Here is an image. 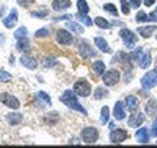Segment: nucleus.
<instances>
[{
  "label": "nucleus",
  "mask_w": 157,
  "mask_h": 148,
  "mask_svg": "<svg viewBox=\"0 0 157 148\" xmlns=\"http://www.w3.org/2000/svg\"><path fill=\"white\" fill-rule=\"evenodd\" d=\"M56 20H71V15H64V17H57Z\"/></svg>",
  "instance_id": "c03bdc74"
},
{
  "label": "nucleus",
  "mask_w": 157,
  "mask_h": 148,
  "mask_svg": "<svg viewBox=\"0 0 157 148\" xmlns=\"http://www.w3.org/2000/svg\"><path fill=\"white\" fill-rule=\"evenodd\" d=\"M77 8H78V12H80V13H88V10H90V8H88V3L85 2V0H78V2H77Z\"/></svg>",
  "instance_id": "cd10ccee"
},
{
  "label": "nucleus",
  "mask_w": 157,
  "mask_h": 148,
  "mask_svg": "<svg viewBox=\"0 0 157 148\" xmlns=\"http://www.w3.org/2000/svg\"><path fill=\"white\" fill-rule=\"evenodd\" d=\"M113 115H115L116 120H123V118L126 117V113H124V104H123V102H116L115 104V110H113Z\"/></svg>",
  "instance_id": "ddd939ff"
},
{
  "label": "nucleus",
  "mask_w": 157,
  "mask_h": 148,
  "mask_svg": "<svg viewBox=\"0 0 157 148\" xmlns=\"http://www.w3.org/2000/svg\"><path fill=\"white\" fill-rule=\"evenodd\" d=\"M33 17H46L48 15V10H43V12H31Z\"/></svg>",
  "instance_id": "a19ab883"
},
{
  "label": "nucleus",
  "mask_w": 157,
  "mask_h": 148,
  "mask_svg": "<svg viewBox=\"0 0 157 148\" xmlns=\"http://www.w3.org/2000/svg\"><path fill=\"white\" fill-rule=\"evenodd\" d=\"M120 36H121V39H123V43H124L126 48H132L137 43V36L131 31V30H128V28H123L121 30Z\"/></svg>",
  "instance_id": "39448f33"
},
{
  "label": "nucleus",
  "mask_w": 157,
  "mask_h": 148,
  "mask_svg": "<svg viewBox=\"0 0 157 148\" xmlns=\"http://www.w3.org/2000/svg\"><path fill=\"white\" fill-rule=\"evenodd\" d=\"M154 3H155V0H144L146 7H151V5H154Z\"/></svg>",
  "instance_id": "37998d69"
},
{
  "label": "nucleus",
  "mask_w": 157,
  "mask_h": 148,
  "mask_svg": "<svg viewBox=\"0 0 157 148\" xmlns=\"http://www.w3.org/2000/svg\"><path fill=\"white\" fill-rule=\"evenodd\" d=\"M151 133H152L154 137H157V120L152 123V130H151Z\"/></svg>",
  "instance_id": "79ce46f5"
},
{
  "label": "nucleus",
  "mask_w": 157,
  "mask_h": 148,
  "mask_svg": "<svg viewBox=\"0 0 157 148\" xmlns=\"http://www.w3.org/2000/svg\"><path fill=\"white\" fill-rule=\"evenodd\" d=\"M121 12L124 15L129 13V2H128V0H121Z\"/></svg>",
  "instance_id": "c9c22d12"
},
{
  "label": "nucleus",
  "mask_w": 157,
  "mask_h": 148,
  "mask_svg": "<svg viewBox=\"0 0 157 148\" xmlns=\"http://www.w3.org/2000/svg\"><path fill=\"white\" fill-rule=\"evenodd\" d=\"M74 91H75V94H78L80 97H88L92 92V87L85 79H78V81L74 84Z\"/></svg>",
  "instance_id": "7ed1b4c3"
},
{
  "label": "nucleus",
  "mask_w": 157,
  "mask_h": 148,
  "mask_svg": "<svg viewBox=\"0 0 157 148\" xmlns=\"http://www.w3.org/2000/svg\"><path fill=\"white\" fill-rule=\"evenodd\" d=\"M93 23H95L97 27H100V28H110V27H111V23H110V22H106V20H105V18H101V17H97Z\"/></svg>",
  "instance_id": "a878e982"
},
{
  "label": "nucleus",
  "mask_w": 157,
  "mask_h": 148,
  "mask_svg": "<svg viewBox=\"0 0 157 148\" xmlns=\"http://www.w3.org/2000/svg\"><path fill=\"white\" fill-rule=\"evenodd\" d=\"M141 84H142V89H152L154 86H157V69L146 72L144 77L141 79Z\"/></svg>",
  "instance_id": "20e7f679"
},
{
  "label": "nucleus",
  "mask_w": 157,
  "mask_h": 148,
  "mask_svg": "<svg viewBox=\"0 0 157 148\" xmlns=\"http://www.w3.org/2000/svg\"><path fill=\"white\" fill-rule=\"evenodd\" d=\"M106 94H108V92L105 91V89H100V87H98L97 92H95V97H97V99H101L103 96H106Z\"/></svg>",
  "instance_id": "4c0bfd02"
},
{
  "label": "nucleus",
  "mask_w": 157,
  "mask_h": 148,
  "mask_svg": "<svg viewBox=\"0 0 157 148\" xmlns=\"http://www.w3.org/2000/svg\"><path fill=\"white\" fill-rule=\"evenodd\" d=\"M155 38H157V36H155Z\"/></svg>",
  "instance_id": "de8ad7c7"
},
{
  "label": "nucleus",
  "mask_w": 157,
  "mask_h": 148,
  "mask_svg": "<svg viewBox=\"0 0 157 148\" xmlns=\"http://www.w3.org/2000/svg\"><path fill=\"white\" fill-rule=\"evenodd\" d=\"M103 10H106V12H110V13H113V15H118V10H116V7H115L113 3H106Z\"/></svg>",
  "instance_id": "e433bc0d"
},
{
  "label": "nucleus",
  "mask_w": 157,
  "mask_h": 148,
  "mask_svg": "<svg viewBox=\"0 0 157 148\" xmlns=\"http://www.w3.org/2000/svg\"><path fill=\"white\" fill-rule=\"evenodd\" d=\"M142 54H144V48H137L134 53H131V54H129V56H131L132 61H139V59L142 58Z\"/></svg>",
  "instance_id": "7c9ffc66"
},
{
  "label": "nucleus",
  "mask_w": 157,
  "mask_h": 148,
  "mask_svg": "<svg viewBox=\"0 0 157 148\" xmlns=\"http://www.w3.org/2000/svg\"><path fill=\"white\" fill-rule=\"evenodd\" d=\"M144 122V113H134V115H131L129 117V120H128V125H129L131 128H136V127H139L141 123Z\"/></svg>",
  "instance_id": "f8f14e48"
},
{
  "label": "nucleus",
  "mask_w": 157,
  "mask_h": 148,
  "mask_svg": "<svg viewBox=\"0 0 157 148\" xmlns=\"http://www.w3.org/2000/svg\"><path fill=\"white\" fill-rule=\"evenodd\" d=\"M95 44L98 46V49H100V51H103V53H108V51H110V48H108V43H106L103 38H100V36L95 38Z\"/></svg>",
  "instance_id": "b1692460"
},
{
  "label": "nucleus",
  "mask_w": 157,
  "mask_h": 148,
  "mask_svg": "<svg viewBox=\"0 0 157 148\" xmlns=\"http://www.w3.org/2000/svg\"><path fill=\"white\" fill-rule=\"evenodd\" d=\"M82 140L83 143H88V145H92V143H97L98 140V130L95 127H87L82 130Z\"/></svg>",
  "instance_id": "f03ea898"
},
{
  "label": "nucleus",
  "mask_w": 157,
  "mask_h": 148,
  "mask_svg": "<svg viewBox=\"0 0 157 148\" xmlns=\"http://www.w3.org/2000/svg\"><path fill=\"white\" fill-rule=\"evenodd\" d=\"M0 81H2V82L12 81V74L7 72V71H3V69H0Z\"/></svg>",
  "instance_id": "2f4dec72"
},
{
  "label": "nucleus",
  "mask_w": 157,
  "mask_h": 148,
  "mask_svg": "<svg viewBox=\"0 0 157 148\" xmlns=\"http://www.w3.org/2000/svg\"><path fill=\"white\" fill-rule=\"evenodd\" d=\"M0 101H2L5 105L7 107H10V109H13V110H17V109L20 107V102H18V99L17 97H13L12 94H2V96H0Z\"/></svg>",
  "instance_id": "1a4fd4ad"
},
{
  "label": "nucleus",
  "mask_w": 157,
  "mask_h": 148,
  "mask_svg": "<svg viewBox=\"0 0 157 148\" xmlns=\"http://www.w3.org/2000/svg\"><path fill=\"white\" fill-rule=\"evenodd\" d=\"M5 43V36H3V35H0V44H3Z\"/></svg>",
  "instance_id": "a18cd8bd"
},
{
  "label": "nucleus",
  "mask_w": 157,
  "mask_h": 148,
  "mask_svg": "<svg viewBox=\"0 0 157 148\" xmlns=\"http://www.w3.org/2000/svg\"><path fill=\"white\" fill-rule=\"evenodd\" d=\"M7 120H8V123L10 125H18V123H21L23 122V115L21 113H18V112H12V113H8L7 115Z\"/></svg>",
  "instance_id": "f3484780"
},
{
  "label": "nucleus",
  "mask_w": 157,
  "mask_h": 148,
  "mask_svg": "<svg viewBox=\"0 0 157 148\" xmlns=\"http://www.w3.org/2000/svg\"><path fill=\"white\" fill-rule=\"evenodd\" d=\"M126 107H128V110L136 112L137 107H139V99H137L136 96H128L126 97Z\"/></svg>",
  "instance_id": "4468645a"
},
{
  "label": "nucleus",
  "mask_w": 157,
  "mask_h": 148,
  "mask_svg": "<svg viewBox=\"0 0 157 148\" xmlns=\"http://www.w3.org/2000/svg\"><path fill=\"white\" fill-rule=\"evenodd\" d=\"M17 49H18V51H21V53L28 51V49H29V41H28L26 38L17 39Z\"/></svg>",
  "instance_id": "5701e85b"
},
{
  "label": "nucleus",
  "mask_w": 157,
  "mask_h": 148,
  "mask_svg": "<svg viewBox=\"0 0 157 148\" xmlns=\"http://www.w3.org/2000/svg\"><path fill=\"white\" fill-rule=\"evenodd\" d=\"M26 35H28V30H26V27H21V28H18L17 31H15L13 36L17 38V39H21V38H26Z\"/></svg>",
  "instance_id": "c85d7f7f"
},
{
  "label": "nucleus",
  "mask_w": 157,
  "mask_h": 148,
  "mask_svg": "<svg viewBox=\"0 0 157 148\" xmlns=\"http://www.w3.org/2000/svg\"><path fill=\"white\" fill-rule=\"evenodd\" d=\"M136 140H137V143H147L149 142V132H147V128H139V130L136 132Z\"/></svg>",
  "instance_id": "dca6fc26"
},
{
  "label": "nucleus",
  "mask_w": 157,
  "mask_h": 148,
  "mask_svg": "<svg viewBox=\"0 0 157 148\" xmlns=\"http://www.w3.org/2000/svg\"><path fill=\"white\" fill-rule=\"evenodd\" d=\"M67 28H69V30H72V31H74V33H77V35H82V33H83V28L80 27V25L72 23V22H69V23H67Z\"/></svg>",
  "instance_id": "bb28decb"
},
{
  "label": "nucleus",
  "mask_w": 157,
  "mask_h": 148,
  "mask_svg": "<svg viewBox=\"0 0 157 148\" xmlns=\"http://www.w3.org/2000/svg\"><path fill=\"white\" fill-rule=\"evenodd\" d=\"M17 22H18V12L17 10H12L8 17L3 18V27L5 28H13L15 25H17Z\"/></svg>",
  "instance_id": "9b49d317"
},
{
  "label": "nucleus",
  "mask_w": 157,
  "mask_h": 148,
  "mask_svg": "<svg viewBox=\"0 0 157 148\" xmlns=\"http://www.w3.org/2000/svg\"><path fill=\"white\" fill-rule=\"evenodd\" d=\"M141 2H142V0H129V5H131L132 8H139L141 7Z\"/></svg>",
  "instance_id": "58836bf2"
},
{
  "label": "nucleus",
  "mask_w": 157,
  "mask_h": 148,
  "mask_svg": "<svg viewBox=\"0 0 157 148\" xmlns=\"http://www.w3.org/2000/svg\"><path fill=\"white\" fill-rule=\"evenodd\" d=\"M17 2L21 5V7H29V5L33 3V0H17Z\"/></svg>",
  "instance_id": "ea45409f"
},
{
  "label": "nucleus",
  "mask_w": 157,
  "mask_h": 148,
  "mask_svg": "<svg viewBox=\"0 0 157 148\" xmlns=\"http://www.w3.org/2000/svg\"><path fill=\"white\" fill-rule=\"evenodd\" d=\"M38 99H41V101L46 104V105H49V104H51V99H49V96L46 92H38Z\"/></svg>",
  "instance_id": "f704fd0d"
},
{
  "label": "nucleus",
  "mask_w": 157,
  "mask_h": 148,
  "mask_svg": "<svg viewBox=\"0 0 157 148\" xmlns=\"http://www.w3.org/2000/svg\"><path fill=\"white\" fill-rule=\"evenodd\" d=\"M146 113L147 115H154V113H157V102L154 101V99H151V101L146 104Z\"/></svg>",
  "instance_id": "4be33fe9"
},
{
  "label": "nucleus",
  "mask_w": 157,
  "mask_h": 148,
  "mask_svg": "<svg viewBox=\"0 0 157 148\" xmlns=\"http://www.w3.org/2000/svg\"><path fill=\"white\" fill-rule=\"evenodd\" d=\"M56 41L59 44H62V46H69V44H72L74 38L69 31H66V30H57L56 31Z\"/></svg>",
  "instance_id": "6e6552de"
},
{
  "label": "nucleus",
  "mask_w": 157,
  "mask_h": 148,
  "mask_svg": "<svg viewBox=\"0 0 157 148\" xmlns=\"http://www.w3.org/2000/svg\"><path fill=\"white\" fill-rule=\"evenodd\" d=\"M128 138V132L123 130V128H118V130H113L110 133V140L111 143H123Z\"/></svg>",
  "instance_id": "9d476101"
},
{
  "label": "nucleus",
  "mask_w": 157,
  "mask_h": 148,
  "mask_svg": "<svg viewBox=\"0 0 157 148\" xmlns=\"http://www.w3.org/2000/svg\"><path fill=\"white\" fill-rule=\"evenodd\" d=\"M157 30V25H151V27H141L139 30H137V33L141 35V36H144V38H149L154 35V31Z\"/></svg>",
  "instance_id": "2eb2a0df"
},
{
  "label": "nucleus",
  "mask_w": 157,
  "mask_h": 148,
  "mask_svg": "<svg viewBox=\"0 0 157 148\" xmlns=\"http://www.w3.org/2000/svg\"><path fill=\"white\" fill-rule=\"evenodd\" d=\"M108 117H110V109L105 105V107H101V117H100V122H101V123H108Z\"/></svg>",
  "instance_id": "c756f323"
},
{
  "label": "nucleus",
  "mask_w": 157,
  "mask_h": 148,
  "mask_svg": "<svg viewBox=\"0 0 157 148\" xmlns=\"http://www.w3.org/2000/svg\"><path fill=\"white\" fill-rule=\"evenodd\" d=\"M77 49H78V53H80L82 58H93L95 56V51H93L92 46L85 41V39H78L77 41Z\"/></svg>",
  "instance_id": "0eeeda50"
},
{
  "label": "nucleus",
  "mask_w": 157,
  "mask_h": 148,
  "mask_svg": "<svg viewBox=\"0 0 157 148\" xmlns=\"http://www.w3.org/2000/svg\"><path fill=\"white\" fill-rule=\"evenodd\" d=\"M21 63H23V66L28 68V69H36V66H38L36 59L31 58V56H21Z\"/></svg>",
  "instance_id": "6ab92c4d"
},
{
  "label": "nucleus",
  "mask_w": 157,
  "mask_h": 148,
  "mask_svg": "<svg viewBox=\"0 0 157 148\" xmlns=\"http://www.w3.org/2000/svg\"><path fill=\"white\" fill-rule=\"evenodd\" d=\"M69 7H71V0H52L54 10H66Z\"/></svg>",
  "instance_id": "a211bd4d"
},
{
  "label": "nucleus",
  "mask_w": 157,
  "mask_h": 148,
  "mask_svg": "<svg viewBox=\"0 0 157 148\" xmlns=\"http://www.w3.org/2000/svg\"><path fill=\"white\" fill-rule=\"evenodd\" d=\"M92 71L97 74V76H103V72H105V63L103 61H97L92 64Z\"/></svg>",
  "instance_id": "412c9836"
},
{
  "label": "nucleus",
  "mask_w": 157,
  "mask_h": 148,
  "mask_svg": "<svg viewBox=\"0 0 157 148\" xmlns=\"http://www.w3.org/2000/svg\"><path fill=\"white\" fill-rule=\"evenodd\" d=\"M61 102L64 104V105H67V107H71L74 109V110H77V112H80L82 115H87V112H85V109H83L80 104L77 102V97H75V92H72V91H66L61 96Z\"/></svg>",
  "instance_id": "f257e3e1"
},
{
  "label": "nucleus",
  "mask_w": 157,
  "mask_h": 148,
  "mask_svg": "<svg viewBox=\"0 0 157 148\" xmlns=\"http://www.w3.org/2000/svg\"><path fill=\"white\" fill-rule=\"evenodd\" d=\"M120 79H121V74L118 69H110V71L103 72V82H105L106 86H115V84H118Z\"/></svg>",
  "instance_id": "423d86ee"
},
{
  "label": "nucleus",
  "mask_w": 157,
  "mask_h": 148,
  "mask_svg": "<svg viewBox=\"0 0 157 148\" xmlns=\"http://www.w3.org/2000/svg\"><path fill=\"white\" fill-rule=\"evenodd\" d=\"M136 20H137L139 23H142V22H151L149 15H146L144 12H137V15H136Z\"/></svg>",
  "instance_id": "473e14b6"
},
{
  "label": "nucleus",
  "mask_w": 157,
  "mask_h": 148,
  "mask_svg": "<svg viewBox=\"0 0 157 148\" xmlns=\"http://www.w3.org/2000/svg\"><path fill=\"white\" fill-rule=\"evenodd\" d=\"M155 13H157V10H155Z\"/></svg>",
  "instance_id": "49530a36"
},
{
  "label": "nucleus",
  "mask_w": 157,
  "mask_h": 148,
  "mask_svg": "<svg viewBox=\"0 0 157 148\" xmlns=\"http://www.w3.org/2000/svg\"><path fill=\"white\" fill-rule=\"evenodd\" d=\"M77 20H78L80 23L87 25V27H92V20L87 17V13H80V12H77Z\"/></svg>",
  "instance_id": "393cba45"
},
{
  "label": "nucleus",
  "mask_w": 157,
  "mask_h": 148,
  "mask_svg": "<svg viewBox=\"0 0 157 148\" xmlns=\"http://www.w3.org/2000/svg\"><path fill=\"white\" fill-rule=\"evenodd\" d=\"M151 53L149 51H144V54H142V58L139 59V68L141 69H146V68H149L151 66Z\"/></svg>",
  "instance_id": "aec40b11"
},
{
  "label": "nucleus",
  "mask_w": 157,
  "mask_h": 148,
  "mask_svg": "<svg viewBox=\"0 0 157 148\" xmlns=\"http://www.w3.org/2000/svg\"><path fill=\"white\" fill-rule=\"evenodd\" d=\"M34 36H36L38 39H39V38H46V36H49V30H48V28H41V30H38V31L34 33Z\"/></svg>",
  "instance_id": "72a5a7b5"
}]
</instances>
